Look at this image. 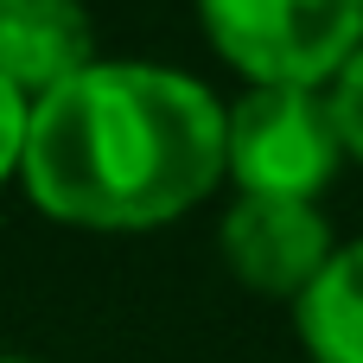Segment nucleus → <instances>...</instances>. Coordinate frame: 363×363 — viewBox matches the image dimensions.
I'll return each mask as SVG.
<instances>
[{"mask_svg":"<svg viewBox=\"0 0 363 363\" xmlns=\"http://www.w3.org/2000/svg\"><path fill=\"white\" fill-rule=\"evenodd\" d=\"M26 121H32V108H26V96L0 77V179L19 166V153H26Z\"/></svg>","mask_w":363,"mask_h":363,"instance_id":"nucleus-8","label":"nucleus"},{"mask_svg":"<svg viewBox=\"0 0 363 363\" xmlns=\"http://www.w3.org/2000/svg\"><path fill=\"white\" fill-rule=\"evenodd\" d=\"M345 160L332 102L319 89L262 83L223 115V166L236 172L242 198H287L313 204Z\"/></svg>","mask_w":363,"mask_h":363,"instance_id":"nucleus-2","label":"nucleus"},{"mask_svg":"<svg viewBox=\"0 0 363 363\" xmlns=\"http://www.w3.org/2000/svg\"><path fill=\"white\" fill-rule=\"evenodd\" d=\"M300 338L319 363H363V242L338 249L300 294Z\"/></svg>","mask_w":363,"mask_h":363,"instance_id":"nucleus-6","label":"nucleus"},{"mask_svg":"<svg viewBox=\"0 0 363 363\" xmlns=\"http://www.w3.org/2000/svg\"><path fill=\"white\" fill-rule=\"evenodd\" d=\"M223 255L255 294H306L332 262V230L313 204L236 198V211L223 217Z\"/></svg>","mask_w":363,"mask_h":363,"instance_id":"nucleus-4","label":"nucleus"},{"mask_svg":"<svg viewBox=\"0 0 363 363\" xmlns=\"http://www.w3.org/2000/svg\"><path fill=\"white\" fill-rule=\"evenodd\" d=\"M325 102H332V121H338L345 153H357V160H363V45L351 51V64L338 70V89H332Z\"/></svg>","mask_w":363,"mask_h":363,"instance_id":"nucleus-7","label":"nucleus"},{"mask_svg":"<svg viewBox=\"0 0 363 363\" xmlns=\"http://www.w3.org/2000/svg\"><path fill=\"white\" fill-rule=\"evenodd\" d=\"M6 363H13V357H6Z\"/></svg>","mask_w":363,"mask_h":363,"instance_id":"nucleus-9","label":"nucleus"},{"mask_svg":"<svg viewBox=\"0 0 363 363\" xmlns=\"http://www.w3.org/2000/svg\"><path fill=\"white\" fill-rule=\"evenodd\" d=\"M83 0H0V77L19 96H51L89 70Z\"/></svg>","mask_w":363,"mask_h":363,"instance_id":"nucleus-5","label":"nucleus"},{"mask_svg":"<svg viewBox=\"0 0 363 363\" xmlns=\"http://www.w3.org/2000/svg\"><path fill=\"white\" fill-rule=\"evenodd\" d=\"M217 51L255 83L313 89L363 45V0H198Z\"/></svg>","mask_w":363,"mask_h":363,"instance_id":"nucleus-3","label":"nucleus"},{"mask_svg":"<svg viewBox=\"0 0 363 363\" xmlns=\"http://www.w3.org/2000/svg\"><path fill=\"white\" fill-rule=\"evenodd\" d=\"M19 172L32 204L64 223L147 230L217 185L223 108L160 64H89L32 102Z\"/></svg>","mask_w":363,"mask_h":363,"instance_id":"nucleus-1","label":"nucleus"}]
</instances>
